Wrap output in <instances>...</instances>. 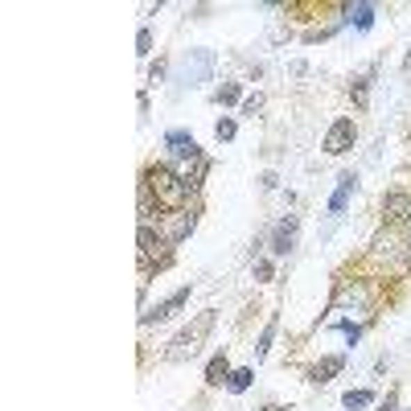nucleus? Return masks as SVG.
<instances>
[{
  "instance_id": "24",
  "label": "nucleus",
  "mask_w": 411,
  "mask_h": 411,
  "mask_svg": "<svg viewBox=\"0 0 411 411\" xmlns=\"http://www.w3.org/2000/svg\"><path fill=\"white\" fill-rule=\"evenodd\" d=\"M264 411H280V408H264Z\"/></svg>"
},
{
  "instance_id": "19",
  "label": "nucleus",
  "mask_w": 411,
  "mask_h": 411,
  "mask_svg": "<svg viewBox=\"0 0 411 411\" xmlns=\"http://www.w3.org/2000/svg\"><path fill=\"white\" fill-rule=\"evenodd\" d=\"M366 87H370V79H354V87H350V95H354V99H358V103H366Z\"/></svg>"
},
{
  "instance_id": "22",
  "label": "nucleus",
  "mask_w": 411,
  "mask_h": 411,
  "mask_svg": "<svg viewBox=\"0 0 411 411\" xmlns=\"http://www.w3.org/2000/svg\"><path fill=\"white\" fill-rule=\"evenodd\" d=\"M259 107H264V99H259V95H251V99H247V103H243V111H247V115H255V111H259Z\"/></svg>"
},
{
  "instance_id": "9",
  "label": "nucleus",
  "mask_w": 411,
  "mask_h": 411,
  "mask_svg": "<svg viewBox=\"0 0 411 411\" xmlns=\"http://www.w3.org/2000/svg\"><path fill=\"white\" fill-rule=\"evenodd\" d=\"M382 214H387L391 223H411V193H391V198L382 202Z\"/></svg>"
},
{
  "instance_id": "4",
  "label": "nucleus",
  "mask_w": 411,
  "mask_h": 411,
  "mask_svg": "<svg viewBox=\"0 0 411 411\" xmlns=\"http://www.w3.org/2000/svg\"><path fill=\"white\" fill-rule=\"evenodd\" d=\"M189 230H193V210H185L182 206V210H169V214L161 218V230H156V234H161L165 247H177Z\"/></svg>"
},
{
  "instance_id": "21",
  "label": "nucleus",
  "mask_w": 411,
  "mask_h": 411,
  "mask_svg": "<svg viewBox=\"0 0 411 411\" xmlns=\"http://www.w3.org/2000/svg\"><path fill=\"white\" fill-rule=\"evenodd\" d=\"M214 132H218V140H234V120H218Z\"/></svg>"
},
{
  "instance_id": "11",
  "label": "nucleus",
  "mask_w": 411,
  "mask_h": 411,
  "mask_svg": "<svg viewBox=\"0 0 411 411\" xmlns=\"http://www.w3.org/2000/svg\"><path fill=\"white\" fill-rule=\"evenodd\" d=\"M185 300H189V288H182V292H173V296H169V300H165V305H156V309H148V313H144V325H148V321H165V317H173V313H177V309H182Z\"/></svg>"
},
{
  "instance_id": "1",
  "label": "nucleus",
  "mask_w": 411,
  "mask_h": 411,
  "mask_svg": "<svg viewBox=\"0 0 411 411\" xmlns=\"http://www.w3.org/2000/svg\"><path fill=\"white\" fill-rule=\"evenodd\" d=\"M214 329V309H206V313H198L193 325H185L182 333L169 341V350H165V358L169 362H185V358H193L198 350H202V341H206V333Z\"/></svg>"
},
{
  "instance_id": "5",
  "label": "nucleus",
  "mask_w": 411,
  "mask_h": 411,
  "mask_svg": "<svg viewBox=\"0 0 411 411\" xmlns=\"http://www.w3.org/2000/svg\"><path fill=\"white\" fill-rule=\"evenodd\" d=\"M152 264H165V255H161V234H152V227H140V272L148 275Z\"/></svg>"
},
{
  "instance_id": "12",
  "label": "nucleus",
  "mask_w": 411,
  "mask_h": 411,
  "mask_svg": "<svg viewBox=\"0 0 411 411\" xmlns=\"http://www.w3.org/2000/svg\"><path fill=\"white\" fill-rule=\"evenodd\" d=\"M223 378H230V366H227V354H218V358H214V362L206 366V382H214V387H218V382H223Z\"/></svg>"
},
{
  "instance_id": "14",
  "label": "nucleus",
  "mask_w": 411,
  "mask_h": 411,
  "mask_svg": "<svg viewBox=\"0 0 411 411\" xmlns=\"http://www.w3.org/2000/svg\"><path fill=\"white\" fill-rule=\"evenodd\" d=\"M346 13L354 17L358 29H370V25H374V8H370V4H354V8H346Z\"/></svg>"
},
{
  "instance_id": "7",
  "label": "nucleus",
  "mask_w": 411,
  "mask_h": 411,
  "mask_svg": "<svg viewBox=\"0 0 411 411\" xmlns=\"http://www.w3.org/2000/svg\"><path fill=\"white\" fill-rule=\"evenodd\" d=\"M354 144V120H337L333 128H329V136H325V152H346Z\"/></svg>"
},
{
  "instance_id": "3",
  "label": "nucleus",
  "mask_w": 411,
  "mask_h": 411,
  "mask_svg": "<svg viewBox=\"0 0 411 411\" xmlns=\"http://www.w3.org/2000/svg\"><path fill=\"white\" fill-rule=\"evenodd\" d=\"M210 74H214V49H189L182 74H177V95H182L185 87H202V83H210Z\"/></svg>"
},
{
  "instance_id": "8",
  "label": "nucleus",
  "mask_w": 411,
  "mask_h": 411,
  "mask_svg": "<svg viewBox=\"0 0 411 411\" xmlns=\"http://www.w3.org/2000/svg\"><path fill=\"white\" fill-rule=\"evenodd\" d=\"M354 182H358L354 173H341V177H337V189H333V198H329V214H333V218H341V214H346L350 193H354Z\"/></svg>"
},
{
  "instance_id": "6",
  "label": "nucleus",
  "mask_w": 411,
  "mask_h": 411,
  "mask_svg": "<svg viewBox=\"0 0 411 411\" xmlns=\"http://www.w3.org/2000/svg\"><path fill=\"white\" fill-rule=\"evenodd\" d=\"M296 227H300V223H296L292 214L275 223V230H272V251H275V255H288V251L296 247Z\"/></svg>"
},
{
  "instance_id": "2",
  "label": "nucleus",
  "mask_w": 411,
  "mask_h": 411,
  "mask_svg": "<svg viewBox=\"0 0 411 411\" xmlns=\"http://www.w3.org/2000/svg\"><path fill=\"white\" fill-rule=\"evenodd\" d=\"M144 185L156 193V202H165L169 210H182L185 193H189V185L182 182V173H173V169H165V165H152L148 173H144Z\"/></svg>"
},
{
  "instance_id": "16",
  "label": "nucleus",
  "mask_w": 411,
  "mask_h": 411,
  "mask_svg": "<svg viewBox=\"0 0 411 411\" xmlns=\"http://www.w3.org/2000/svg\"><path fill=\"white\" fill-rule=\"evenodd\" d=\"M251 378H255L251 370H234V374L227 378V387L234 391V395H239V391H247V387H251Z\"/></svg>"
},
{
  "instance_id": "10",
  "label": "nucleus",
  "mask_w": 411,
  "mask_h": 411,
  "mask_svg": "<svg viewBox=\"0 0 411 411\" xmlns=\"http://www.w3.org/2000/svg\"><path fill=\"white\" fill-rule=\"evenodd\" d=\"M165 144H169V152H173V156H182V161H198V144H193V136L182 132V128H177V132H169Z\"/></svg>"
},
{
  "instance_id": "13",
  "label": "nucleus",
  "mask_w": 411,
  "mask_h": 411,
  "mask_svg": "<svg viewBox=\"0 0 411 411\" xmlns=\"http://www.w3.org/2000/svg\"><path fill=\"white\" fill-rule=\"evenodd\" d=\"M337 370H341V358H325V362L313 366V382H329Z\"/></svg>"
},
{
  "instance_id": "20",
  "label": "nucleus",
  "mask_w": 411,
  "mask_h": 411,
  "mask_svg": "<svg viewBox=\"0 0 411 411\" xmlns=\"http://www.w3.org/2000/svg\"><path fill=\"white\" fill-rule=\"evenodd\" d=\"M214 99H218V103H234V99H239V87H234V83H230V87H218Z\"/></svg>"
},
{
  "instance_id": "23",
  "label": "nucleus",
  "mask_w": 411,
  "mask_h": 411,
  "mask_svg": "<svg viewBox=\"0 0 411 411\" xmlns=\"http://www.w3.org/2000/svg\"><path fill=\"white\" fill-rule=\"evenodd\" d=\"M255 275L259 280H272V264H255Z\"/></svg>"
},
{
  "instance_id": "17",
  "label": "nucleus",
  "mask_w": 411,
  "mask_h": 411,
  "mask_svg": "<svg viewBox=\"0 0 411 411\" xmlns=\"http://www.w3.org/2000/svg\"><path fill=\"white\" fill-rule=\"evenodd\" d=\"M148 49H152V33H148V29H140V33H136V54H140V58H148Z\"/></svg>"
},
{
  "instance_id": "15",
  "label": "nucleus",
  "mask_w": 411,
  "mask_h": 411,
  "mask_svg": "<svg viewBox=\"0 0 411 411\" xmlns=\"http://www.w3.org/2000/svg\"><path fill=\"white\" fill-rule=\"evenodd\" d=\"M341 403H346V411H354V408H370V403H374V395H370V391H350V395H346Z\"/></svg>"
},
{
  "instance_id": "18",
  "label": "nucleus",
  "mask_w": 411,
  "mask_h": 411,
  "mask_svg": "<svg viewBox=\"0 0 411 411\" xmlns=\"http://www.w3.org/2000/svg\"><path fill=\"white\" fill-rule=\"evenodd\" d=\"M272 337H275V321H268V329H264V337H259V346H255V350H259V358L268 354V346H272Z\"/></svg>"
}]
</instances>
